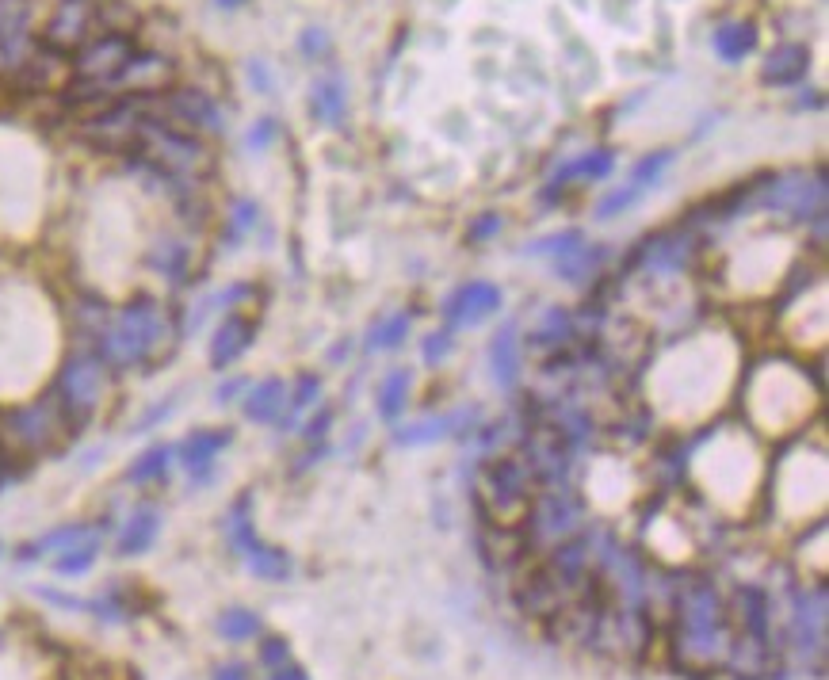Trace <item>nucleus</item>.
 Listing matches in <instances>:
<instances>
[{
	"mask_svg": "<svg viewBox=\"0 0 829 680\" xmlns=\"http://www.w3.org/2000/svg\"><path fill=\"white\" fill-rule=\"evenodd\" d=\"M226 535H230V543H234L237 554L245 558V566H249L256 577H264V581H287V577H291V558L279 551V547H268V543L253 532L249 497H241V501L234 505V512L226 516Z\"/></svg>",
	"mask_w": 829,
	"mask_h": 680,
	"instance_id": "nucleus-5",
	"label": "nucleus"
},
{
	"mask_svg": "<svg viewBox=\"0 0 829 680\" xmlns=\"http://www.w3.org/2000/svg\"><path fill=\"white\" fill-rule=\"evenodd\" d=\"M600 260H604V253H600L596 245L593 249H589V245H581V249H574L570 256H562V260H558V272L570 279V283H585V279L596 272V264H600Z\"/></svg>",
	"mask_w": 829,
	"mask_h": 680,
	"instance_id": "nucleus-31",
	"label": "nucleus"
},
{
	"mask_svg": "<svg viewBox=\"0 0 829 680\" xmlns=\"http://www.w3.org/2000/svg\"><path fill=\"white\" fill-rule=\"evenodd\" d=\"M96 27H104L100 35H130L138 27V12L123 0H107L96 4Z\"/></svg>",
	"mask_w": 829,
	"mask_h": 680,
	"instance_id": "nucleus-28",
	"label": "nucleus"
},
{
	"mask_svg": "<svg viewBox=\"0 0 829 680\" xmlns=\"http://www.w3.org/2000/svg\"><path fill=\"white\" fill-rule=\"evenodd\" d=\"M409 337V314H394V318H383L371 325V348H398L402 340Z\"/></svg>",
	"mask_w": 829,
	"mask_h": 680,
	"instance_id": "nucleus-33",
	"label": "nucleus"
},
{
	"mask_svg": "<svg viewBox=\"0 0 829 680\" xmlns=\"http://www.w3.org/2000/svg\"><path fill=\"white\" fill-rule=\"evenodd\" d=\"M532 474L520 459H489L478 482V509L493 528H520L532 512Z\"/></svg>",
	"mask_w": 829,
	"mask_h": 680,
	"instance_id": "nucleus-2",
	"label": "nucleus"
},
{
	"mask_svg": "<svg viewBox=\"0 0 829 680\" xmlns=\"http://www.w3.org/2000/svg\"><path fill=\"white\" fill-rule=\"evenodd\" d=\"M302 50H306L310 58H318V54H329V39H325V31L310 27V31L302 35Z\"/></svg>",
	"mask_w": 829,
	"mask_h": 680,
	"instance_id": "nucleus-45",
	"label": "nucleus"
},
{
	"mask_svg": "<svg viewBox=\"0 0 829 680\" xmlns=\"http://www.w3.org/2000/svg\"><path fill=\"white\" fill-rule=\"evenodd\" d=\"M753 46H757V23L730 20L715 31V54H719L723 62H742Z\"/></svg>",
	"mask_w": 829,
	"mask_h": 680,
	"instance_id": "nucleus-23",
	"label": "nucleus"
},
{
	"mask_svg": "<svg viewBox=\"0 0 829 680\" xmlns=\"http://www.w3.org/2000/svg\"><path fill=\"white\" fill-rule=\"evenodd\" d=\"M577 520H581V505L566 489H551V493L535 497L532 512H528V524H535V532L551 535V539L570 535L577 528Z\"/></svg>",
	"mask_w": 829,
	"mask_h": 680,
	"instance_id": "nucleus-10",
	"label": "nucleus"
},
{
	"mask_svg": "<svg viewBox=\"0 0 829 680\" xmlns=\"http://www.w3.org/2000/svg\"><path fill=\"white\" fill-rule=\"evenodd\" d=\"M16 463H23V459H16L8 447L0 444V489H8L12 482H16V474H20V470H16Z\"/></svg>",
	"mask_w": 829,
	"mask_h": 680,
	"instance_id": "nucleus-43",
	"label": "nucleus"
},
{
	"mask_svg": "<svg viewBox=\"0 0 829 680\" xmlns=\"http://www.w3.org/2000/svg\"><path fill=\"white\" fill-rule=\"evenodd\" d=\"M329 421H333V413H329V409H321V417H314V421L306 425V440H318V436H325Z\"/></svg>",
	"mask_w": 829,
	"mask_h": 680,
	"instance_id": "nucleus-47",
	"label": "nucleus"
},
{
	"mask_svg": "<svg viewBox=\"0 0 829 680\" xmlns=\"http://www.w3.org/2000/svg\"><path fill=\"white\" fill-rule=\"evenodd\" d=\"M96 554H100V539L77 543V547H69V551L58 554L54 570H58L62 577H81V574H88V570L96 566Z\"/></svg>",
	"mask_w": 829,
	"mask_h": 680,
	"instance_id": "nucleus-29",
	"label": "nucleus"
},
{
	"mask_svg": "<svg viewBox=\"0 0 829 680\" xmlns=\"http://www.w3.org/2000/svg\"><path fill=\"white\" fill-rule=\"evenodd\" d=\"M638 199H642V188L638 184H627V188H619V192H612L600 207H596V218H616L619 211H627V207H635Z\"/></svg>",
	"mask_w": 829,
	"mask_h": 680,
	"instance_id": "nucleus-36",
	"label": "nucleus"
},
{
	"mask_svg": "<svg viewBox=\"0 0 829 680\" xmlns=\"http://www.w3.org/2000/svg\"><path fill=\"white\" fill-rule=\"evenodd\" d=\"M524 447H528V474H535L539 482H558V478L566 474L570 451H566L562 432H554V428H535L532 436L524 440Z\"/></svg>",
	"mask_w": 829,
	"mask_h": 680,
	"instance_id": "nucleus-11",
	"label": "nucleus"
},
{
	"mask_svg": "<svg viewBox=\"0 0 829 680\" xmlns=\"http://www.w3.org/2000/svg\"><path fill=\"white\" fill-rule=\"evenodd\" d=\"M253 333H256L253 321L241 318V314H230V318L214 329V340H211V363L214 367L222 371V367H230L237 356H245V348L253 344Z\"/></svg>",
	"mask_w": 829,
	"mask_h": 680,
	"instance_id": "nucleus-16",
	"label": "nucleus"
},
{
	"mask_svg": "<svg viewBox=\"0 0 829 680\" xmlns=\"http://www.w3.org/2000/svg\"><path fill=\"white\" fill-rule=\"evenodd\" d=\"M104 375L107 363L100 356H73V360L62 367V379H58V405H62L65 421L69 425H81L92 417V409L100 405V394H104Z\"/></svg>",
	"mask_w": 829,
	"mask_h": 680,
	"instance_id": "nucleus-4",
	"label": "nucleus"
},
{
	"mask_svg": "<svg viewBox=\"0 0 829 680\" xmlns=\"http://www.w3.org/2000/svg\"><path fill=\"white\" fill-rule=\"evenodd\" d=\"M138 54V46L130 35H92L77 54H73V77L88 81V85L115 88L119 73L127 69V62Z\"/></svg>",
	"mask_w": 829,
	"mask_h": 680,
	"instance_id": "nucleus-6",
	"label": "nucleus"
},
{
	"mask_svg": "<svg viewBox=\"0 0 829 680\" xmlns=\"http://www.w3.org/2000/svg\"><path fill=\"white\" fill-rule=\"evenodd\" d=\"M451 352V333H432V337L425 340V360L428 363H440Z\"/></svg>",
	"mask_w": 829,
	"mask_h": 680,
	"instance_id": "nucleus-42",
	"label": "nucleus"
},
{
	"mask_svg": "<svg viewBox=\"0 0 829 680\" xmlns=\"http://www.w3.org/2000/svg\"><path fill=\"white\" fill-rule=\"evenodd\" d=\"M272 680H310L298 665H279V669H272Z\"/></svg>",
	"mask_w": 829,
	"mask_h": 680,
	"instance_id": "nucleus-48",
	"label": "nucleus"
},
{
	"mask_svg": "<svg viewBox=\"0 0 829 680\" xmlns=\"http://www.w3.org/2000/svg\"><path fill=\"white\" fill-rule=\"evenodd\" d=\"M149 264H153L161 276H169L172 283H180V276L188 272V249H184V245H161L157 253L149 256Z\"/></svg>",
	"mask_w": 829,
	"mask_h": 680,
	"instance_id": "nucleus-34",
	"label": "nucleus"
},
{
	"mask_svg": "<svg viewBox=\"0 0 829 680\" xmlns=\"http://www.w3.org/2000/svg\"><path fill=\"white\" fill-rule=\"evenodd\" d=\"M0 551H4V547H0Z\"/></svg>",
	"mask_w": 829,
	"mask_h": 680,
	"instance_id": "nucleus-51",
	"label": "nucleus"
},
{
	"mask_svg": "<svg viewBox=\"0 0 829 680\" xmlns=\"http://www.w3.org/2000/svg\"><path fill=\"white\" fill-rule=\"evenodd\" d=\"M321 394V383L318 375H302L295 386V394H287V402H291V413H302V409H310V405L318 402Z\"/></svg>",
	"mask_w": 829,
	"mask_h": 680,
	"instance_id": "nucleus-37",
	"label": "nucleus"
},
{
	"mask_svg": "<svg viewBox=\"0 0 829 680\" xmlns=\"http://www.w3.org/2000/svg\"><path fill=\"white\" fill-rule=\"evenodd\" d=\"M566 333H570V318H566V314H562V310H554L551 318H547V325H543V329H539V344H558V340L566 337Z\"/></svg>",
	"mask_w": 829,
	"mask_h": 680,
	"instance_id": "nucleus-40",
	"label": "nucleus"
},
{
	"mask_svg": "<svg viewBox=\"0 0 829 680\" xmlns=\"http://www.w3.org/2000/svg\"><path fill=\"white\" fill-rule=\"evenodd\" d=\"M673 165V149H658V153H650V157H642L635 165V172H631V184H638L642 192L650 188V184H658V176L665 169Z\"/></svg>",
	"mask_w": 829,
	"mask_h": 680,
	"instance_id": "nucleus-35",
	"label": "nucleus"
},
{
	"mask_svg": "<svg viewBox=\"0 0 829 680\" xmlns=\"http://www.w3.org/2000/svg\"><path fill=\"white\" fill-rule=\"evenodd\" d=\"M310 111H314L318 123H329V127L341 123L344 111H348V85H344L341 73H325V77L314 81V88H310Z\"/></svg>",
	"mask_w": 829,
	"mask_h": 680,
	"instance_id": "nucleus-17",
	"label": "nucleus"
},
{
	"mask_svg": "<svg viewBox=\"0 0 829 680\" xmlns=\"http://www.w3.org/2000/svg\"><path fill=\"white\" fill-rule=\"evenodd\" d=\"M409 386H413V379H409L405 367L390 371L383 383H379V413H383L386 421H394V417L405 409V402H409Z\"/></svg>",
	"mask_w": 829,
	"mask_h": 680,
	"instance_id": "nucleus-26",
	"label": "nucleus"
},
{
	"mask_svg": "<svg viewBox=\"0 0 829 680\" xmlns=\"http://www.w3.org/2000/svg\"><path fill=\"white\" fill-rule=\"evenodd\" d=\"M161 119H169L172 127L180 130H203V134H222L226 119L214 104V96L199 92V88H172L161 96Z\"/></svg>",
	"mask_w": 829,
	"mask_h": 680,
	"instance_id": "nucleus-8",
	"label": "nucleus"
},
{
	"mask_svg": "<svg viewBox=\"0 0 829 680\" xmlns=\"http://www.w3.org/2000/svg\"><path fill=\"white\" fill-rule=\"evenodd\" d=\"M470 413H459V417H425V421H413V425L398 428V444L405 447H417V444H436V440H444L447 432H455V428L467 421Z\"/></svg>",
	"mask_w": 829,
	"mask_h": 680,
	"instance_id": "nucleus-25",
	"label": "nucleus"
},
{
	"mask_svg": "<svg viewBox=\"0 0 829 680\" xmlns=\"http://www.w3.org/2000/svg\"><path fill=\"white\" fill-rule=\"evenodd\" d=\"M230 428H203V432H192L184 444L176 447L180 451V463H184V470L192 474V478H207L214 467V459H218V451L222 447H230Z\"/></svg>",
	"mask_w": 829,
	"mask_h": 680,
	"instance_id": "nucleus-13",
	"label": "nucleus"
},
{
	"mask_svg": "<svg viewBox=\"0 0 829 680\" xmlns=\"http://www.w3.org/2000/svg\"><path fill=\"white\" fill-rule=\"evenodd\" d=\"M489 367H493V379L505 386V390L516 386V375H520V352H516V325H512V321L493 337Z\"/></svg>",
	"mask_w": 829,
	"mask_h": 680,
	"instance_id": "nucleus-22",
	"label": "nucleus"
},
{
	"mask_svg": "<svg viewBox=\"0 0 829 680\" xmlns=\"http://www.w3.org/2000/svg\"><path fill=\"white\" fill-rule=\"evenodd\" d=\"M287 413V383L283 379H264L245 394V417L256 425H272Z\"/></svg>",
	"mask_w": 829,
	"mask_h": 680,
	"instance_id": "nucleus-19",
	"label": "nucleus"
},
{
	"mask_svg": "<svg viewBox=\"0 0 829 680\" xmlns=\"http://www.w3.org/2000/svg\"><path fill=\"white\" fill-rule=\"evenodd\" d=\"M214 680H249V665L245 661H226L214 669Z\"/></svg>",
	"mask_w": 829,
	"mask_h": 680,
	"instance_id": "nucleus-46",
	"label": "nucleus"
},
{
	"mask_svg": "<svg viewBox=\"0 0 829 680\" xmlns=\"http://www.w3.org/2000/svg\"><path fill=\"white\" fill-rule=\"evenodd\" d=\"M256 222V203H249V199H241L234 207V222H230V241H237L241 234H249Z\"/></svg>",
	"mask_w": 829,
	"mask_h": 680,
	"instance_id": "nucleus-39",
	"label": "nucleus"
},
{
	"mask_svg": "<svg viewBox=\"0 0 829 680\" xmlns=\"http://www.w3.org/2000/svg\"><path fill=\"white\" fill-rule=\"evenodd\" d=\"M291 661V650H287V642L283 638H264V646H260V665H268V669H279V665H287Z\"/></svg>",
	"mask_w": 829,
	"mask_h": 680,
	"instance_id": "nucleus-38",
	"label": "nucleus"
},
{
	"mask_svg": "<svg viewBox=\"0 0 829 680\" xmlns=\"http://www.w3.org/2000/svg\"><path fill=\"white\" fill-rule=\"evenodd\" d=\"M768 612H772L768 608V593L757 589V585H742L734 593V604L726 608V616L734 623V635H757V638L768 635Z\"/></svg>",
	"mask_w": 829,
	"mask_h": 680,
	"instance_id": "nucleus-14",
	"label": "nucleus"
},
{
	"mask_svg": "<svg viewBox=\"0 0 829 680\" xmlns=\"http://www.w3.org/2000/svg\"><path fill=\"white\" fill-rule=\"evenodd\" d=\"M169 463H172V447L169 444L149 447V451H142V455L134 459V467L127 470V482H134V486H146V482H153V478H161V474L169 470Z\"/></svg>",
	"mask_w": 829,
	"mask_h": 680,
	"instance_id": "nucleus-27",
	"label": "nucleus"
},
{
	"mask_svg": "<svg viewBox=\"0 0 829 680\" xmlns=\"http://www.w3.org/2000/svg\"><path fill=\"white\" fill-rule=\"evenodd\" d=\"M172 337V321L165 314L161 302L153 298H134L130 306H123V314L104 325L100 333V360L107 367H138L149 363Z\"/></svg>",
	"mask_w": 829,
	"mask_h": 680,
	"instance_id": "nucleus-1",
	"label": "nucleus"
},
{
	"mask_svg": "<svg viewBox=\"0 0 829 680\" xmlns=\"http://www.w3.org/2000/svg\"><path fill=\"white\" fill-rule=\"evenodd\" d=\"M69 425L62 413L58 398H39V402L23 405V409H12L4 413L0 421V444L8 447L16 459H35L50 447L58 444L62 428Z\"/></svg>",
	"mask_w": 829,
	"mask_h": 680,
	"instance_id": "nucleus-3",
	"label": "nucleus"
},
{
	"mask_svg": "<svg viewBox=\"0 0 829 680\" xmlns=\"http://www.w3.org/2000/svg\"><path fill=\"white\" fill-rule=\"evenodd\" d=\"M218 8H241V4H249V0H214Z\"/></svg>",
	"mask_w": 829,
	"mask_h": 680,
	"instance_id": "nucleus-50",
	"label": "nucleus"
},
{
	"mask_svg": "<svg viewBox=\"0 0 829 680\" xmlns=\"http://www.w3.org/2000/svg\"><path fill=\"white\" fill-rule=\"evenodd\" d=\"M501 310V291L486 283V279H474V283H463L455 295L444 302V318L451 325H482L489 314Z\"/></svg>",
	"mask_w": 829,
	"mask_h": 680,
	"instance_id": "nucleus-9",
	"label": "nucleus"
},
{
	"mask_svg": "<svg viewBox=\"0 0 829 680\" xmlns=\"http://www.w3.org/2000/svg\"><path fill=\"white\" fill-rule=\"evenodd\" d=\"M172 85V62L161 54H134L119 73L115 88H130V96H157Z\"/></svg>",
	"mask_w": 829,
	"mask_h": 680,
	"instance_id": "nucleus-12",
	"label": "nucleus"
},
{
	"mask_svg": "<svg viewBox=\"0 0 829 680\" xmlns=\"http://www.w3.org/2000/svg\"><path fill=\"white\" fill-rule=\"evenodd\" d=\"M88 539H100V532H92L88 524H65V528H54V532L39 535L35 543H23L16 558L20 562H35L43 554H62L69 547H77V543H88Z\"/></svg>",
	"mask_w": 829,
	"mask_h": 680,
	"instance_id": "nucleus-20",
	"label": "nucleus"
},
{
	"mask_svg": "<svg viewBox=\"0 0 829 680\" xmlns=\"http://www.w3.org/2000/svg\"><path fill=\"white\" fill-rule=\"evenodd\" d=\"M241 386H245V379H234V383H226L222 390H218V402H230V398H234Z\"/></svg>",
	"mask_w": 829,
	"mask_h": 680,
	"instance_id": "nucleus-49",
	"label": "nucleus"
},
{
	"mask_svg": "<svg viewBox=\"0 0 829 680\" xmlns=\"http://www.w3.org/2000/svg\"><path fill=\"white\" fill-rule=\"evenodd\" d=\"M31 0H0V50L12 65L20 62V50L27 43V23H31Z\"/></svg>",
	"mask_w": 829,
	"mask_h": 680,
	"instance_id": "nucleus-18",
	"label": "nucleus"
},
{
	"mask_svg": "<svg viewBox=\"0 0 829 680\" xmlns=\"http://www.w3.org/2000/svg\"><path fill=\"white\" fill-rule=\"evenodd\" d=\"M501 230V218L497 214H482L474 226H470V241H486V237H493Z\"/></svg>",
	"mask_w": 829,
	"mask_h": 680,
	"instance_id": "nucleus-44",
	"label": "nucleus"
},
{
	"mask_svg": "<svg viewBox=\"0 0 829 680\" xmlns=\"http://www.w3.org/2000/svg\"><path fill=\"white\" fill-rule=\"evenodd\" d=\"M214 627H218V635L230 638V642H245V638L260 635V616L256 612H245V608H230V612L218 616Z\"/></svg>",
	"mask_w": 829,
	"mask_h": 680,
	"instance_id": "nucleus-30",
	"label": "nucleus"
},
{
	"mask_svg": "<svg viewBox=\"0 0 829 680\" xmlns=\"http://www.w3.org/2000/svg\"><path fill=\"white\" fill-rule=\"evenodd\" d=\"M157 532H161V512L157 509H138L130 512V520L123 524V532H119V554H142L153 547V539H157Z\"/></svg>",
	"mask_w": 829,
	"mask_h": 680,
	"instance_id": "nucleus-21",
	"label": "nucleus"
},
{
	"mask_svg": "<svg viewBox=\"0 0 829 680\" xmlns=\"http://www.w3.org/2000/svg\"><path fill=\"white\" fill-rule=\"evenodd\" d=\"M616 169V153L612 149H593V153H585V157H577V161H570V165H562V169L554 172V180H551V188H566L570 180H604L608 172Z\"/></svg>",
	"mask_w": 829,
	"mask_h": 680,
	"instance_id": "nucleus-24",
	"label": "nucleus"
},
{
	"mask_svg": "<svg viewBox=\"0 0 829 680\" xmlns=\"http://www.w3.org/2000/svg\"><path fill=\"white\" fill-rule=\"evenodd\" d=\"M585 245V237H581V230H558V234H547V237H539V241H532L528 245V253H535V256H570L574 249H581Z\"/></svg>",
	"mask_w": 829,
	"mask_h": 680,
	"instance_id": "nucleus-32",
	"label": "nucleus"
},
{
	"mask_svg": "<svg viewBox=\"0 0 829 680\" xmlns=\"http://www.w3.org/2000/svg\"><path fill=\"white\" fill-rule=\"evenodd\" d=\"M272 138H276V119H260V123L249 130V138H245V142H249V149H264Z\"/></svg>",
	"mask_w": 829,
	"mask_h": 680,
	"instance_id": "nucleus-41",
	"label": "nucleus"
},
{
	"mask_svg": "<svg viewBox=\"0 0 829 680\" xmlns=\"http://www.w3.org/2000/svg\"><path fill=\"white\" fill-rule=\"evenodd\" d=\"M807 69H810L807 46L784 43L765 58V65H761V81H765V85H776V88L799 85V81L807 77Z\"/></svg>",
	"mask_w": 829,
	"mask_h": 680,
	"instance_id": "nucleus-15",
	"label": "nucleus"
},
{
	"mask_svg": "<svg viewBox=\"0 0 829 680\" xmlns=\"http://www.w3.org/2000/svg\"><path fill=\"white\" fill-rule=\"evenodd\" d=\"M96 31V0H62L43 27V50L73 58Z\"/></svg>",
	"mask_w": 829,
	"mask_h": 680,
	"instance_id": "nucleus-7",
	"label": "nucleus"
}]
</instances>
